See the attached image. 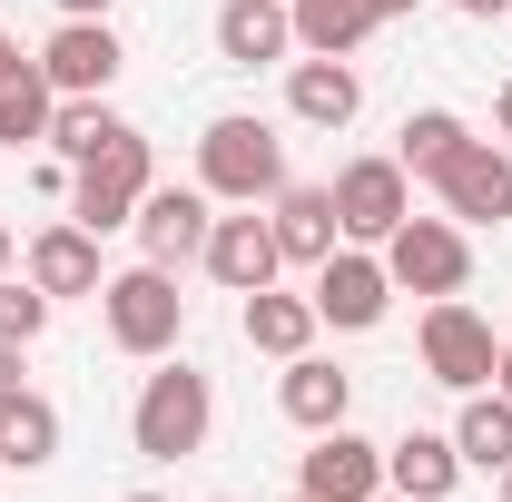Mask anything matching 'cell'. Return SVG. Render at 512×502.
I'll return each mask as SVG.
<instances>
[{"mask_svg": "<svg viewBox=\"0 0 512 502\" xmlns=\"http://www.w3.org/2000/svg\"><path fill=\"white\" fill-rule=\"evenodd\" d=\"M197 188L217 197V207H266V197L286 188V138H276V119H247V109L207 119L197 128Z\"/></svg>", "mask_w": 512, "mask_h": 502, "instance_id": "6da1fadb", "label": "cell"}, {"mask_svg": "<svg viewBox=\"0 0 512 502\" xmlns=\"http://www.w3.org/2000/svg\"><path fill=\"white\" fill-rule=\"evenodd\" d=\"M99 325H109V345L138 355V365H158V355H178V335H188V296H178V266H119L109 286H99Z\"/></svg>", "mask_w": 512, "mask_h": 502, "instance_id": "7a4b0ae2", "label": "cell"}, {"mask_svg": "<svg viewBox=\"0 0 512 502\" xmlns=\"http://www.w3.org/2000/svg\"><path fill=\"white\" fill-rule=\"evenodd\" d=\"M207 424H217V384L197 375L188 355H178V365L158 355V375L138 384V404H128V443H138L148 463H188L197 443H207Z\"/></svg>", "mask_w": 512, "mask_h": 502, "instance_id": "3957f363", "label": "cell"}, {"mask_svg": "<svg viewBox=\"0 0 512 502\" xmlns=\"http://www.w3.org/2000/svg\"><path fill=\"white\" fill-rule=\"evenodd\" d=\"M158 188V158H148V128H128L119 148H99V158H79L69 168V217L89 227V237H109L138 217V197Z\"/></svg>", "mask_w": 512, "mask_h": 502, "instance_id": "277c9868", "label": "cell"}, {"mask_svg": "<svg viewBox=\"0 0 512 502\" xmlns=\"http://www.w3.org/2000/svg\"><path fill=\"white\" fill-rule=\"evenodd\" d=\"M375 256H384V276H394V296H424V306L473 286V237L453 217H404Z\"/></svg>", "mask_w": 512, "mask_h": 502, "instance_id": "5b68a950", "label": "cell"}, {"mask_svg": "<svg viewBox=\"0 0 512 502\" xmlns=\"http://www.w3.org/2000/svg\"><path fill=\"white\" fill-rule=\"evenodd\" d=\"M414 345H424V375L444 384V394H483L493 365H503V335H493V315H473L463 296H434L424 325H414Z\"/></svg>", "mask_w": 512, "mask_h": 502, "instance_id": "8992f818", "label": "cell"}, {"mask_svg": "<svg viewBox=\"0 0 512 502\" xmlns=\"http://www.w3.org/2000/svg\"><path fill=\"white\" fill-rule=\"evenodd\" d=\"M306 296H316V325H335V335H375L384 306H394V276H384L375 247H355V237H345V247L316 266V286H306Z\"/></svg>", "mask_w": 512, "mask_h": 502, "instance_id": "52a82bcc", "label": "cell"}, {"mask_svg": "<svg viewBox=\"0 0 512 502\" xmlns=\"http://www.w3.org/2000/svg\"><path fill=\"white\" fill-rule=\"evenodd\" d=\"M325 188H335V227H345L355 247H384V237L414 217V178H404L394 158H345Z\"/></svg>", "mask_w": 512, "mask_h": 502, "instance_id": "ba28073f", "label": "cell"}, {"mask_svg": "<svg viewBox=\"0 0 512 502\" xmlns=\"http://www.w3.org/2000/svg\"><path fill=\"white\" fill-rule=\"evenodd\" d=\"M128 69V40L109 20H60L50 40H40V79L60 89V99H109Z\"/></svg>", "mask_w": 512, "mask_h": 502, "instance_id": "9c48e42d", "label": "cell"}, {"mask_svg": "<svg viewBox=\"0 0 512 502\" xmlns=\"http://www.w3.org/2000/svg\"><path fill=\"white\" fill-rule=\"evenodd\" d=\"M296 493L306 502H375L384 493V443H365L355 424H325L296 453Z\"/></svg>", "mask_w": 512, "mask_h": 502, "instance_id": "30bf717a", "label": "cell"}, {"mask_svg": "<svg viewBox=\"0 0 512 502\" xmlns=\"http://www.w3.org/2000/svg\"><path fill=\"white\" fill-rule=\"evenodd\" d=\"M207 227H217V197L207 188H148L138 217H128V237H138L148 266H197L207 256Z\"/></svg>", "mask_w": 512, "mask_h": 502, "instance_id": "8fae6325", "label": "cell"}, {"mask_svg": "<svg viewBox=\"0 0 512 502\" xmlns=\"http://www.w3.org/2000/svg\"><path fill=\"white\" fill-rule=\"evenodd\" d=\"M434 197H444L453 227H512V138H473L434 178Z\"/></svg>", "mask_w": 512, "mask_h": 502, "instance_id": "7c38bea8", "label": "cell"}, {"mask_svg": "<svg viewBox=\"0 0 512 502\" xmlns=\"http://www.w3.org/2000/svg\"><path fill=\"white\" fill-rule=\"evenodd\" d=\"M227 296H256V286H276V227H266V207H227L217 227H207V256H197Z\"/></svg>", "mask_w": 512, "mask_h": 502, "instance_id": "4fadbf2b", "label": "cell"}, {"mask_svg": "<svg viewBox=\"0 0 512 502\" xmlns=\"http://www.w3.org/2000/svg\"><path fill=\"white\" fill-rule=\"evenodd\" d=\"M20 276H30L50 306H69V296H99V286H109V266H99V237H89L79 217L40 227V237H30V256H20Z\"/></svg>", "mask_w": 512, "mask_h": 502, "instance_id": "5bb4252c", "label": "cell"}, {"mask_svg": "<svg viewBox=\"0 0 512 502\" xmlns=\"http://www.w3.org/2000/svg\"><path fill=\"white\" fill-rule=\"evenodd\" d=\"M266 227H276V256H286V266H325V256L345 247L335 188H306V178H286V188L266 197Z\"/></svg>", "mask_w": 512, "mask_h": 502, "instance_id": "9a60e30c", "label": "cell"}, {"mask_svg": "<svg viewBox=\"0 0 512 502\" xmlns=\"http://www.w3.org/2000/svg\"><path fill=\"white\" fill-rule=\"evenodd\" d=\"M453 483H463V453H453V434H434V424H404V434L384 443V493H404V502H453Z\"/></svg>", "mask_w": 512, "mask_h": 502, "instance_id": "2e32d148", "label": "cell"}, {"mask_svg": "<svg viewBox=\"0 0 512 502\" xmlns=\"http://www.w3.org/2000/svg\"><path fill=\"white\" fill-rule=\"evenodd\" d=\"M217 60L227 69L296 60V10H286V0H227V10H217Z\"/></svg>", "mask_w": 512, "mask_h": 502, "instance_id": "e0dca14e", "label": "cell"}, {"mask_svg": "<svg viewBox=\"0 0 512 502\" xmlns=\"http://www.w3.org/2000/svg\"><path fill=\"white\" fill-rule=\"evenodd\" d=\"M276 404H286V424L325 434V424H345V414H355V375H345V365H325L316 345H306V355H286V375H276Z\"/></svg>", "mask_w": 512, "mask_h": 502, "instance_id": "ac0fdd59", "label": "cell"}, {"mask_svg": "<svg viewBox=\"0 0 512 502\" xmlns=\"http://www.w3.org/2000/svg\"><path fill=\"white\" fill-rule=\"evenodd\" d=\"M355 109H365L355 60H286V119H306V128H355Z\"/></svg>", "mask_w": 512, "mask_h": 502, "instance_id": "d6986e66", "label": "cell"}, {"mask_svg": "<svg viewBox=\"0 0 512 502\" xmlns=\"http://www.w3.org/2000/svg\"><path fill=\"white\" fill-rule=\"evenodd\" d=\"M237 335H247L256 355H306L316 345V296H286V286H256V296H237Z\"/></svg>", "mask_w": 512, "mask_h": 502, "instance_id": "ffe728a7", "label": "cell"}, {"mask_svg": "<svg viewBox=\"0 0 512 502\" xmlns=\"http://www.w3.org/2000/svg\"><path fill=\"white\" fill-rule=\"evenodd\" d=\"M286 10H296V50H306V60H355L384 30L375 0H286Z\"/></svg>", "mask_w": 512, "mask_h": 502, "instance_id": "44dd1931", "label": "cell"}, {"mask_svg": "<svg viewBox=\"0 0 512 502\" xmlns=\"http://www.w3.org/2000/svg\"><path fill=\"white\" fill-rule=\"evenodd\" d=\"M463 148H473V128H463V109H414V119L394 128V168H404V178H424V188L444 178V168L463 158Z\"/></svg>", "mask_w": 512, "mask_h": 502, "instance_id": "7402d4cb", "label": "cell"}, {"mask_svg": "<svg viewBox=\"0 0 512 502\" xmlns=\"http://www.w3.org/2000/svg\"><path fill=\"white\" fill-rule=\"evenodd\" d=\"M453 453H463V473H503V463H512V394H503V384L463 394V414H453Z\"/></svg>", "mask_w": 512, "mask_h": 502, "instance_id": "603a6c76", "label": "cell"}, {"mask_svg": "<svg viewBox=\"0 0 512 502\" xmlns=\"http://www.w3.org/2000/svg\"><path fill=\"white\" fill-rule=\"evenodd\" d=\"M60 463V404L50 394H10L0 404V473H40Z\"/></svg>", "mask_w": 512, "mask_h": 502, "instance_id": "cb8c5ba5", "label": "cell"}, {"mask_svg": "<svg viewBox=\"0 0 512 502\" xmlns=\"http://www.w3.org/2000/svg\"><path fill=\"white\" fill-rule=\"evenodd\" d=\"M119 138H128V119L109 99H60V109H50V158H69V168L99 158V148H119Z\"/></svg>", "mask_w": 512, "mask_h": 502, "instance_id": "d4e9b609", "label": "cell"}, {"mask_svg": "<svg viewBox=\"0 0 512 502\" xmlns=\"http://www.w3.org/2000/svg\"><path fill=\"white\" fill-rule=\"evenodd\" d=\"M50 109H60V89L40 79V60L0 79V148H50Z\"/></svg>", "mask_w": 512, "mask_h": 502, "instance_id": "484cf974", "label": "cell"}, {"mask_svg": "<svg viewBox=\"0 0 512 502\" xmlns=\"http://www.w3.org/2000/svg\"><path fill=\"white\" fill-rule=\"evenodd\" d=\"M50 296H40V286H30V276H0V335H10V345H40V335H50Z\"/></svg>", "mask_w": 512, "mask_h": 502, "instance_id": "4316f807", "label": "cell"}, {"mask_svg": "<svg viewBox=\"0 0 512 502\" xmlns=\"http://www.w3.org/2000/svg\"><path fill=\"white\" fill-rule=\"evenodd\" d=\"M10 394H30V345L0 335V404H10Z\"/></svg>", "mask_w": 512, "mask_h": 502, "instance_id": "83f0119b", "label": "cell"}, {"mask_svg": "<svg viewBox=\"0 0 512 502\" xmlns=\"http://www.w3.org/2000/svg\"><path fill=\"white\" fill-rule=\"evenodd\" d=\"M119 0H60V20H109Z\"/></svg>", "mask_w": 512, "mask_h": 502, "instance_id": "f1b7e54d", "label": "cell"}, {"mask_svg": "<svg viewBox=\"0 0 512 502\" xmlns=\"http://www.w3.org/2000/svg\"><path fill=\"white\" fill-rule=\"evenodd\" d=\"M463 20H512V0H453Z\"/></svg>", "mask_w": 512, "mask_h": 502, "instance_id": "f546056e", "label": "cell"}, {"mask_svg": "<svg viewBox=\"0 0 512 502\" xmlns=\"http://www.w3.org/2000/svg\"><path fill=\"white\" fill-rule=\"evenodd\" d=\"M20 69H30V60H20V40H10V30H0V79H20Z\"/></svg>", "mask_w": 512, "mask_h": 502, "instance_id": "4dcf8cb0", "label": "cell"}, {"mask_svg": "<svg viewBox=\"0 0 512 502\" xmlns=\"http://www.w3.org/2000/svg\"><path fill=\"white\" fill-rule=\"evenodd\" d=\"M10 266H20V237H10V217H0V276H10Z\"/></svg>", "mask_w": 512, "mask_h": 502, "instance_id": "1f68e13d", "label": "cell"}, {"mask_svg": "<svg viewBox=\"0 0 512 502\" xmlns=\"http://www.w3.org/2000/svg\"><path fill=\"white\" fill-rule=\"evenodd\" d=\"M493 128H503V138H512V79H503V99H493Z\"/></svg>", "mask_w": 512, "mask_h": 502, "instance_id": "d6a6232c", "label": "cell"}, {"mask_svg": "<svg viewBox=\"0 0 512 502\" xmlns=\"http://www.w3.org/2000/svg\"><path fill=\"white\" fill-rule=\"evenodd\" d=\"M375 10H384V20H414V10H424V0H375Z\"/></svg>", "mask_w": 512, "mask_h": 502, "instance_id": "836d02e7", "label": "cell"}, {"mask_svg": "<svg viewBox=\"0 0 512 502\" xmlns=\"http://www.w3.org/2000/svg\"><path fill=\"white\" fill-rule=\"evenodd\" d=\"M493 384H503V394H512V335H503V365H493Z\"/></svg>", "mask_w": 512, "mask_h": 502, "instance_id": "e575fe53", "label": "cell"}, {"mask_svg": "<svg viewBox=\"0 0 512 502\" xmlns=\"http://www.w3.org/2000/svg\"><path fill=\"white\" fill-rule=\"evenodd\" d=\"M493 483H503V502H512V463H503V473H493Z\"/></svg>", "mask_w": 512, "mask_h": 502, "instance_id": "d590c367", "label": "cell"}, {"mask_svg": "<svg viewBox=\"0 0 512 502\" xmlns=\"http://www.w3.org/2000/svg\"><path fill=\"white\" fill-rule=\"evenodd\" d=\"M119 502H168V493H119Z\"/></svg>", "mask_w": 512, "mask_h": 502, "instance_id": "8d00e7d4", "label": "cell"}, {"mask_svg": "<svg viewBox=\"0 0 512 502\" xmlns=\"http://www.w3.org/2000/svg\"><path fill=\"white\" fill-rule=\"evenodd\" d=\"M207 502H237V493H207Z\"/></svg>", "mask_w": 512, "mask_h": 502, "instance_id": "74e56055", "label": "cell"}, {"mask_svg": "<svg viewBox=\"0 0 512 502\" xmlns=\"http://www.w3.org/2000/svg\"><path fill=\"white\" fill-rule=\"evenodd\" d=\"M375 502H404V493H375Z\"/></svg>", "mask_w": 512, "mask_h": 502, "instance_id": "f35d334b", "label": "cell"}, {"mask_svg": "<svg viewBox=\"0 0 512 502\" xmlns=\"http://www.w3.org/2000/svg\"><path fill=\"white\" fill-rule=\"evenodd\" d=\"M286 502H306V493H286Z\"/></svg>", "mask_w": 512, "mask_h": 502, "instance_id": "ab89813d", "label": "cell"}]
</instances>
